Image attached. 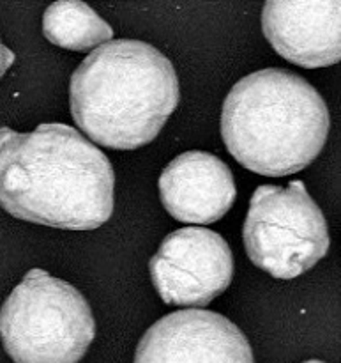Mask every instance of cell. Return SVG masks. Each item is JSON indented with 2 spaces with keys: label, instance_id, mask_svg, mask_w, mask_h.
Returning a JSON list of instances; mask_svg holds the SVG:
<instances>
[{
  "label": "cell",
  "instance_id": "12",
  "mask_svg": "<svg viewBox=\"0 0 341 363\" xmlns=\"http://www.w3.org/2000/svg\"><path fill=\"white\" fill-rule=\"evenodd\" d=\"M303 363H325V362H320V360H308V362H303Z\"/></svg>",
  "mask_w": 341,
  "mask_h": 363
},
{
  "label": "cell",
  "instance_id": "1",
  "mask_svg": "<svg viewBox=\"0 0 341 363\" xmlns=\"http://www.w3.org/2000/svg\"><path fill=\"white\" fill-rule=\"evenodd\" d=\"M115 174L98 145L60 123L30 133L0 128V208L14 218L92 230L113 213Z\"/></svg>",
  "mask_w": 341,
  "mask_h": 363
},
{
  "label": "cell",
  "instance_id": "6",
  "mask_svg": "<svg viewBox=\"0 0 341 363\" xmlns=\"http://www.w3.org/2000/svg\"><path fill=\"white\" fill-rule=\"evenodd\" d=\"M149 269L166 305L205 307L229 289L233 255L229 243L214 230L184 227L163 240Z\"/></svg>",
  "mask_w": 341,
  "mask_h": 363
},
{
  "label": "cell",
  "instance_id": "3",
  "mask_svg": "<svg viewBox=\"0 0 341 363\" xmlns=\"http://www.w3.org/2000/svg\"><path fill=\"white\" fill-rule=\"evenodd\" d=\"M329 126L320 92L282 67L237 82L221 110V137L230 155L244 169L269 177L306 169L324 149Z\"/></svg>",
  "mask_w": 341,
  "mask_h": 363
},
{
  "label": "cell",
  "instance_id": "11",
  "mask_svg": "<svg viewBox=\"0 0 341 363\" xmlns=\"http://www.w3.org/2000/svg\"><path fill=\"white\" fill-rule=\"evenodd\" d=\"M14 57L16 55L13 53V50H9L7 46H4L2 41H0V78H2L4 73H6V71L13 66Z\"/></svg>",
  "mask_w": 341,
  "mask_h": 363
},
{
  "label": "cell",
  "instance_id": "8",
  "mask_svg": "<svg viewBox=\"0 0 341 363\" xmlns=\"http://www.w3.org/2000/svg\"><path fill=\"white\" fill-rule=\"evenodd\" d=\"M340 9V0H269L262 11V30L290 62L308 69L333 66L341 59Z\"/></svg>",
  "mask_w": 341,
  "mask_h": 363
},
{
  "label": "cell",
  "instance_id": "10",
  "mask_svg": "<svg viewBox=\"0 0 341 363\" xmlns=\"http://www.w3.org/2000/svg\"><path fill=\"white\" fill-rule=\"evenodd\" d=\"M42 34L60 48L87 52L112 41L113 28L91 6L69 0L52 4L45 11Z\"/></svg>",
  "mask_w": 341,
  "mask_h": 363
},
{
  "label": "cell",
  "instance_id": "7",
  "mask_svg": "<svg viewBox=\"0 0 341 363\" xmlns=\"http://www.w3.org/2000/svg\"><path fill=\"white\" fill-rule=\"evenodd\" d=\"M134 363H255L246 335L225 315L198 308L156 321L137 346Z\"/></svg>",
  "mask_w": 341,
  "mask_h": 363
},
{
  "label": "cell",
  "instance_id": "4",
  "mask_svg": "<svg viewBox=\"0 0 341 363\" xmlns=\"http://www.w3.org/2000/svg\"><path fill=\"white\" fill-rule=\"evenodd\" d=\"M96 337L83 294L34 268L0 308V339L14 363H78Z\"/></svg>",
  "mask_w": 341,
  "mask_h": 363
},
{
  "label": "cell",
  "instance_id": "5",
  "mask_svg": "<svg viewBox=\"0 0 341 363\" xmlns=\"http://www.w3.org/2000/svg\"><path fill=\"white\" fill-rule=\"evenodd\" d=\"M243 240L250 261L282 280L310 272L331 245L324 213L299 179L255 190Z\"/></svg>",
  "mask_w": 341,
  "mask_h": 363
},
{
  "label": "cell",
  "instance_id": "2",
  "mask_svg": "<svg viewBox=\"0 0 341 363\" xmlns=\"http://www.w3.org/2000/svg\"><path fill=\"white\" fill-rule=\"evenodd\" d=\"M179 78L158 48L112 39L92 50L71 77L76 126L103 147L131 151L147 145L179 105Z\"/></svg>",
  "mask_w": 341,
  "mask_h": 363
},
{
  "label": "cell",
  "instance_id": "9",
  "mask_svg": "<svg viewBox=\"0 0 341 363\" xmlns=\"http://www.w3.org/2000/svg\"><path fill=\"white\" fill-rule=\"evenodd\" d=\"M159 197L179 222L209 225L230 211L237 188L232 170L218 156L187 151L173 158L161 172Z\"/></svg>",
  "mask_w": 341,
  "mask_h": 363
}]
</instances>
